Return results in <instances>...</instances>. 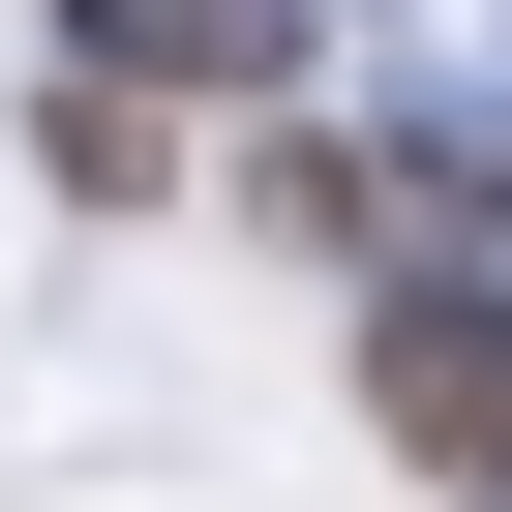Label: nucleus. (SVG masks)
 Returning <instances> with one entry per match:
<instances>
[{
  "mask_svg": "<svg viewBox=\"0 0 512 512\" xmlns=\"http://www.w3.org/2000/svg\"><path fill=\"white\" fill-rule=\"evenodd\" d=\"M362 422H392V452H422L452 512H512V302L392 241V302H362Z\"/></svg>",
  "mask_w": 512,
  "mask_h": 512,
  "instance_id": "obj_1",
  "label": "nucleus"
},
{
  "mask_svg": "<svg viewBox=\"0 0 512 512\" xmlns=\"http://www.w3.org/2000/svg\"><path fill=\"white\" fill-rule=\"evenodd\" d=\"M91 61H121V91H272L302 0H91Z\"/></svg>",
  "mask_w": 512,
  "mask_h": 512,
  "instance_id": "obj_2",
  "label": "nucleus"
},
{
  "mask_svg": "<svg viewBox=\"0 0 512 512\" xmlns=\"http://www.w3.org/2000/svg\"><path fill=\"white\" fill-rule=\"evenodd\" d=\"M31 151H61V211H151V181H181V151H151V91H121V61H61V91H31Z\"/></svg>",
  "mask_w": 512,
  "mask_h": 512,
  "instance_id": "obj_3",
  "label": "nucleus"
}]
</instances>
